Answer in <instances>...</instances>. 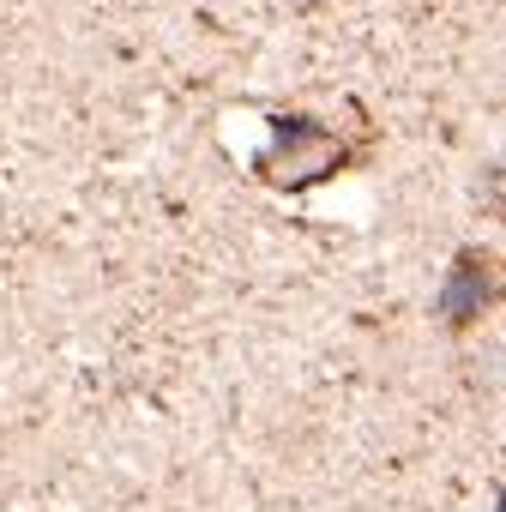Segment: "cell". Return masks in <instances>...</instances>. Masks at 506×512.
I'll use <instances>...</instances> for the list:
<instances>
[{
  "label": "cell",
  "instance_id": "obj_2",
  "mask_svg": "<svg viewBox=\"0 0 506 512\" xmlns=\"http://www.w3.org/2000/svg\"><path fill=\"white\" fill-rule=\"evenodd\" d=\"M494 302H500V253L494 247H458L446 278H440V296H434V320L452 338H470Z\"/></svg>",
  "mask_w": 506,
  "mask_h": 512
},
{
  "label": "cell",
  "instance_id": "obj_1",
  "mask_svg": "<svg viewBox=\"0 0 506 512\" xmlns=\"http://www.w3.org/2000/svg\"><path fill=\"white\" fill-rule=\"evenodd\" d=\"M356 163H368V145H350L320 115H272V145L253 157V175L278 193H308Z\"/></svg>",
  "mask_w": 506,
  "mask_h": 512
}]
</instances>
